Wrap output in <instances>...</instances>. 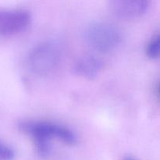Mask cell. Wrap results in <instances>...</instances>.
Wrapping results in <instances>:
<instances>
[{"label":"cell","instance_id":"obj_6","mask_svg":"<svg viewBox=\"0 0 160 160\" xmlns=\"http://www.w3.org/2000/svg\"><path fill=\"white\" fill-rule=\"evenodd\" d=\"M102 69V62L91 55L80 57L73 66V73L84 79H95Z\"/></svg>","mask_w":160,"mask_h":160},{"label":"cell","instance_id":"obj_1","mask_svg":"<svg viewBox=\"0 0 160 160\" xmlns=\"http://www.w3.org/2000/svg\"><path fill=\"white\" fill-rule=\"evenodd\" d=\"M20 129L32 138L38 155L42 158L49 154L52 138L59 139L69 145H75L78 141L71 130L50 122L24 121L20 123Z\"/></svg>","mask_w":160,"mask_h":160},{"label":"cell","instance_id":"obj_5","mask_svg":"<svg viewBox=\"0 0 160 160\" xmlns=\"http://www.w3.org/2000/svg\"><path fill=\"white\" fill-rule=\"evenodd\" d=\"M149 0H110L109 6L112 13L125 20L138 18L146 12Z\"/></svg>","mask_w":160,"mask_h":160},{"label":"cell","instance_id":"obj_8","mask_svg":"<svg viewBox=\"0 0 160 160\" xmlns=\"http://www.w3.org/2000/svg\"><path fill=\"white\" fill-rule=\"evenodd\" d=\"M15 152L8 145L0 142V160H14Z\"/></svg>","mask_w":160,"mask_h":160},{"label":"cell","instance_id":"obj_3","mask_svg":"<svg viewBox=\"0 0 160 160\" xmlns=\"http://www.w3.org/2000/svg\"><path fill=\"white\" fill-rule=\"evenodd\" d=\"M61 59V49L54 42H45L36 45L29 53L28 65L30 70L39 76L52 72Z\"/></svg>","mask_w":160,"mask_h":160},{"label":"cell","instance_id":"obj_2","mask_svg":"<svg viewBox=\"0 0 160 160\" xmlns=\"http://www.w3.org/2000/svg\"><path fill=\"white\" fill-rule=\"evenodd\" d=\"M83 38L86 45L92 50L108 53L115 50L121 43L120 30L112 23L97 21L88 25L84 30Z\"/></svg>","mask_w":160,"mask_h":160},{"label":"cell","instance_id":"obj_9","mask_svg":"<svg viewBox=\"0 0 160 160\" xmlns=\"http://www.w3.org/2000/svg\"><path fill=\"white\" fill-rule=\"evenodd\" d=\"M123 160H136V159H134L133 157H131V156H127V157L124 158V159Z\"/></svg>","mask_w":160,"mask_h":160},{"label":"cell","instance_id":"obj_7","mask_svg":"<svg viewBox=\"0 0 160 160\" xmlns=\"http://www.w3.org/2000/svg\"><path fill=\"white\" fill-rule=\"evenodd\" d=\"M160 37L157 34L153 36L148 42L145 48V53L149 59H156L159 57Z\"/></svg>","mask_w":160,"mask_h":160},{"label":"cell","instance_id":"obj_4","mask_svg":"<svg viewBox=\"0 0 160 160\" xmlns=\"http://www.w3.org/2000/svg\"><path fill=\"white\" fill-rule=\"evenodd\" d=\"M31 20V14L25 10H0V36L7 37L20 34L28 28Z\"/></svg>","mask_w":160,"mask_h":160}]
</instances>
